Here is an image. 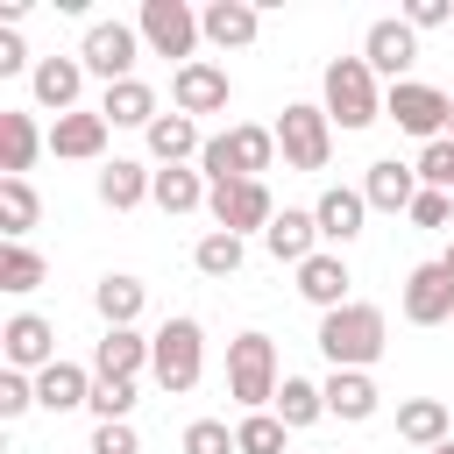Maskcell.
<instances>
[{
	"label": "cell",
	"mask_w": 454,
	"mask_h": 454,
	"mask_svg": "<svg viewBox=\"0 0 454 454\" xmlns=\"http://www.w3.org/2000/svg\"><path fill=\"white\" fill-rule=\"evenodd\" d=\"M383 348H390L383 305L348 298L340 312H319V355H326L333 369H369V362H383Z\"/></svg>",
	"instance_id": "6da1fadb"
},
{
	"label": "cell",
	"mask_w": 454,
	"mask_h": 454,
	"mask_svg": "<svg viewBox=\"0 0 454 454\" xmlns=\"http://www.w3.org/2000/svg\"><path fill=\"white\" fill-rule=\"evenodd\" d=\"M270 163H277V128H255V121H241L227 135H206V149H199L206 184H241V177H262Z\"/></svg>",
	"instance_id": "7a4b0ae2"
},
{
	"label": "cell",
	"mask_w": 454,
	"mask_h": 454,
	"mask_svg": "<svg viewBox=\"0 0 454 454\" xmlns=\"http://www.w3.org/2000/svg\"><path fill=\"white\" fill-rule=\"evenodd\" d=\"M149 376H156L170 397L199 390V376H206V326H199L192 312H177V319H163V326L149 333Z\"/></svg>",
	"instance_id": "3957f363"
},
{
	"label": "cell",
	"mask_w": 454,
	"mask_h": 454,
	"mask_svg": "<svg viewBox=\"0 0 454 454\" xmlns=\"http://www.w3.org/2000/svg\"><path fill=\"white\" fill-rule=\"evenodd\" d=\"M319 106H326V121L340 135H355V128L383 121V85H376V71L362 57H333L326 64V85H319Z\"/></svg>",
	"instance_id": "277c9868"
},
{
	"label": "cell",
	"mask_w": 454,
	"mask_h": 454,
	"mask_svg": "<svg viewBox=\"0 0 454 454\" xmlns=\"http://www.w3.org/2000/svg\"><path fill=\"white\" fill-rule=\"evenodd\" d=\"M277 340L270 333H234L227 340V397L241 411H270L277 404Z\"/></svg>",
	"instance_id": "5b68a950"
},
{
	"label": "cell",
	"mask_w": 454,
	"mask_h": 454,
	"mask_svg": "<svg viewBox=\"0 0 454 454\" xmlns=\"http://www.w3.org/2000/svg\"><path fill=\"white\" fill-rule=\"evenodd\" d=\"M277 149H284L291 170H326V156H333V121H326V106L291 99V106L277 114Z\"/></svg>",
	"instance_id": "8992f818"
},
{
	"label": "cell",
	"mask_w": 454,
	"mask_h": 454,
	"mask_svg": "<svg viewBox=\"0 0 454 454\" xmlns=\"http://www.w3.org/2000/svg\"><path fill=\"white\" fill-rule=\"evenodd\" d=\"M135 28H142V50L149 57H177V64H192V50L206 43L199 35V7H184V0H142Z\"/></svg>",
	"instance_id": "52a82bcc"
},
{
	"label": "cell",
	"mask_w": 454,
	"mask_h": 454,
	"mask_svg": "<svg viewBox=\"0 0 454 454\" xmlns=\"http://www.w3.org/2000/svg\"><path fill=\"white\" fill-rule=\"evenodd\" d=\"M447 106H454V92H440L426 78H404V85L383 92V121H397L419 142H447Z\"/></svg>",
	"instance_id": "ba28073f"
},
{
	"label": "cell",
	"mask_w": 454,
	"mask_h": 454,
	"mask_svg": "<svg viewBox=\"0 0 454 454\" xmlns=\"http://www.w3.org/2000/svg\"><path fill=\"white\" fill-rule=\"evenodd\" d=\"M135 57H142V28H128V21H92L85 43H78L85 78H106V85L135 78Z\"/></svg>",
	"instance_id": "9c48e42d"
},
{
	"label": "cell",
	"mask_w": 454,
	"mask_h": 454,
	"mask_svg": "<svg viewBox=\"0 0 454 454\" xmlns=\"http://www.w3.org/2000/svg\"><path fill=\"white\" fill-rule=\"evenodd\" d=\"M206 213H213V227H227V234H270L277 199H270V184H262V177H241V184H213Z\"/></svg>",
	"instance_id": "30bf717a"
},
{
	"label": "cell",
	"mask_w": 454,
	"mask_h": 454,
	"mask_svg": "<svg viewBox=\"0 0 454 454\" xmlns=\"http://www.w3.org/2000/svg\"><path fill=\"white\" fill-rule=\"evenodd\" d=\"M397 312H404L411 326L454 319V270H447V262H411L404 284H397Z\"/></svg>",
	"instance_id": "8fae6325"
},
{
	"label": "cell",
	"mask_w": 454,
	"mask_h": 454,
	"mask_svg": "<svg viewBox=\"0 0 454 454\" xmlns=\"http://www.w3.org/2000/svg\"><path fill=\"white\" fill-rule=\"evenodd\" d=\"M362 64H369L376 78L404 85V78H411V64H419V28H411L404 14H383V21H369V35H362Z\"/></svg>",
	"instance_id": "7c38bea8"
},
{
	"label": "cell",
	"mask_w": 454,
	"mask_h": 454,
	"mask_svg": "<svg viewBox=\"0 0 454 454\" xmlns=\"http://www.w3.org/2000/svg\"><path fill=\"white\" fill-rule=\"evenodd\" d=\"M227 99H234V78L220 71V64H206V57H192V64H177L170 71V106L177 114H227Z\"/></svg>",
	"instance_id": "4fadbf2b"
},
{
	"label": "cell",
	"mask_w": 454,
	"mask_h": 454,
	"mask_svg": "<svg viewBox=\"0 0 454 454\" xmlns=\"http://www.w3.org/2000/svg\"><path fill=\"white\" fill-rule=\"evenodd\" d=\"M0 355H7V369H21V376H43L50 362H64V355H57V326H50L43 312H14V319L0 326Z\"/></svg>",
	"instance_id": "5bb4252c"
},
{
	"label": "cell",
	"mask_w": 454,
	"mask_h": 454,
	"mask_svg": "<svg viewBox=\"0 0 454 454\" xmlns=\"http://www.w3.org/2000/svg\"><path fill=\"white\" fill-rule=\"evenodd\" d=\"M199 35L213 50H248L262 35V7L255 0H213V7H199Z\"/></svg>",
	"instance_id": "9a60e30c"
},
{
	"label": "cell",
	"mask_w": 454,
	"mask_h": 454,
	"mask_svg": "<svg viewBox=\"0 0 454 454\" xmlns=\"http://www.w3.org/2000/svg\"><path fill=\"white\" fill-rule=\"evenodd\" d=\"M28 92H35V106H50V114L64 121V114H78L85 64H78V57H35V71H28Z\"/></svg>",
	"instance_id": "2e32d148"
},
{
	"label": "cell",
	"mask_w": 454,
	"mask_h": 454,
	"mask_svg": "<svg viewBox=\"0 0 454 454\" xmlns=\"http://www.w3.org/2000/svg\"><path fill=\"white\" fill-rule=\"evenodd\" d=\"M426 184H419V170L411 163H397V156H376L369 170H362V199H369V213H411V199H419Z\"/></svg>",
	"instance_id": "e0dca14e"
},
{
	"label": "cell",
	"mask_w": 454,
	"mask_h": 454,
	"mask_svg": "<svg viewBox=\"0 0 454 454\" xmlns=\"http://www.w3.org/2000/svg\"><path fill=\"white\" fill-rule=\"evenodd\" d=\"M50 156H71V163H99V156H106V114H99V106H78V114L50 121Z\"/></svg>",
	"instance_id": "ac0fdd59"
},
{
	"label": "cell",
	"mask_w": 454,
	"mask_h": 454,
	"mask_svg": "<svg viewBox=\"0 0 454 454\" xmlns=\"http://www.w3.org/2000/svg\"><path fill=\"white\" fill-rule=\"evenodd\" d=\"M312 220H319V241L348 248V241L362 234V220H369V199H362V184H326V192H319V206H312Z\"/></svg>",
	"instance_id": "d6986e66"
},
{
	"label": "cell",
	"mask_w": 454,
	"mask_h": 454,
	"mask_svg": "<svg viewBox=\"0 0 454 454\" xmlns=\"http://www.w3.org/2000/svg\"><path fill=\"white\" fill-rule=\"evenodd\" d=\"M348 284H355V277H348V255H340V248H319L312 262H298V298L319 305V312H340V305H348Z\"/></svg>",
	"instance_id": "ffe728a7"
},
{
	"label": "cell",
	"mask_w": 454,
	"mask_h": 454,
	"mask_svg": "<svg viewBox=\"0 0 454 454\" xmlns=\"http://www.w3.org/2000/svg\"><path fill=\"white\" fill-rule=\"evenodd\" d=\"M142 369H149V340H142L135 326H106L99 348H92V376H99V383H135Z\"/></svg>",
	"instance_id": "44dd1931"
},
{
	"label": "cell",
	"mask_w": 454,
	"mask_h": 454,
	"mask_svg": "<svg viewBox=\"0 0 454 454\" xmlns=\"http://www.w3.org/2000/svg\"><path fill=\"white\" fill-rule=\"evenodd\" d=\"M319 390H326V419H340V426H362V419H376V404H383V390H376L369 369H333Z\"/></svg>",
	"instance_id": "7402d4cb"
},
{
	"label": "cell",
	"mask_w": 454,
	"mask_h": 454,
	"mask_svg": "<svg viewBox=\"0 0 454 454\" xmlns=\"http://www.w3.org/2000/svg\"><path fill=\"white\" fill-rule=\"evenodd\" d=\"M262 248H270L277 262H291V270H298V262H312V255H319V220H312L305 206H284V213L270 220Z\"/></svg>",
	"instance_id": "603a6c76"
},
{
	"label": "cell",
	"mask_w": 454,
	"mask_h": 454,
	"mask_svg": "<svg viewBox=\"0 0 454 454\" xmlns=\"http://www.w3.org/2000/svg\"><path fill=\"white\" fill-rule=\"evenodd\" d=\"M142 142H149V156H156L163 170H170V163H199V149H206V135H199L192 114H156Z\"/></svg>",
	"instance_id": "cb8c5ba5"
},
{
	"label": "cell",
	"mask_w": 454,
	"mask_h": 454,
	"mask_svg": "<svg viewBox=\"0 0 454 454\" xmlns=\"http://www.w3.org/2000/svg\"><path fill=\"white\" fill-rule=\"evenodd\" d=\"M149 192H156V170L135 163V156H114V163L99 170V206H106V213H135Z\"/></svg>",
	"instance_id": "d4e9b609"
},
{
	"label": "cell",
	"mask_w": 454,
	"mask_h": 454,
	"mask_svg": "<svg viewBox=\"0 0 454 454\" xmlns=\"http://www.w3.org/2000/svg\"><path fill=\"white\" fill-rule=\"evenodd\" d=\"M142 305H149V284H142V277H128V270H106V277L92 284V312H99L106 326H135V319H142Z\"/></svg>",
	"instance_id": "484cf974"
},
{
	"label": "cell",
	"mask_w": 454,
	"mask_h": 454,
	"mask_svg": "<svg viewBox=\"0 0 454 454\" xmlns=\"http://www.w3.org/2000/svg\"><path fill=\"white\" fill-rule=\"evenodd\" d=\"M99 114H106V128H142V135H149V121H156L163 106H156V85L121 78V85H106V92H99Z\"/></svg>",
	"instance_id": "4316f807"
},
{
	"label": "cell",
	"mask_w": 454,
	"mask_h": 454,
	"mask_svg": "<svg viewBox=\"0 0 454 454\" xmlns=\"http://www.w3.org/2000/svg\"><path fill=\"white\" fill-rule=\"evenodd\" d=\"M35 149H50V135L35 128V114H0V177H28Z\"/></svg>",
	"instance_id": "83f0119b"
},
{
	"label": "cell",
	"mask_w": 454,
	"mask_h": 454,
	"mask_svg": "<svg viewBox=\"0 0 454 454\" xmlns=\"http://www.w3.org/2000/svg\"><path fill=\"white\" fill-rule=\"evenodd\" d=\"M35 404H43V411H78V404H92V369L50 362V369L35 376Z\"/></svg>",
	"instance_id": "f1b7e54d"
},
{
	"label": "cell",
	"mask_w": 454,
	"mask_h": 454,
	"mask_svg": "<svg viewBox=\"0 0 454 454\" xmlns=\"http://www.w3.org/2000/svg\"><path fill=\"white\" fill-rule=\"evenodd\" d=\"M397 440H404V447H426V454L447 447V440H454V433H447V404H440V397H404V404H397Z\"/></svg>",
	"instance_id": "f546056e"
},
{
	"label": "cell",
	"mask_w": 454,
	"mask_h": 454,
	"mask_svg": "<svg viewBox=\"0 0 454 454\" xmlns=\"http://www.w3.org/2000/svg\"><path fill=\"white\" fill-rule=\"evenodd\" d=\"M291 433H305V426H319L326 419V390L312 383V376H284V390H277V404H270Z\"/></svg>",
	"instance_id": "4dcf8cb0"
},
{
	"label": "cell",
	"mask_w": 454,
	"mask_h": 454,
	"mask_svg": "<svg viewBox=\"0 0 454 454\" xmlns=\"http://www.w3.org/2000/svg\"><path fill=\"white\" fill-rule=\"evenodd\" d=\"M163 213H199L206 199H213V184L199 177V170H184V163H170V170H156V192H149Z\"/></svg>",
	"instance_id": "1f68e13d"
},
{
	"label": "cell",
	"mask_w": 454,
	"mask_h": 454,
	"mask_svg": "<svg viewBox=\"0 0 454 454\" xmlns=\"http://www.w3.org/2000/svg\"><path fill=\"white\" fill-rule=\"evenodd\" d=\"M43 220V199L28 177H0V234L7 241H28V227Z\"/></svg>",
	"instance_id": "d6a6232c"
},
{
	"label": "cell",
	"mask_w": 454,
	"mask_h": 454,
	"mask_svg": "<svg viewBox=\"0 0 454 454\" xmlns=\"http://www.w3.org/2000/svg\"><path fill=\"white\" fill-rule=\"evenodd\" d=\"M241 262H248V248H241V234H227V227H206L199 248H192V270H199V277H234Z\"/></svg>",
	"instance_id": "836d02e7"
},
{
	"label": "cell",
	"mask_w": 454,
	"mask_h": 454,
	"mask_svg": "<svg viewBox=\"0 0 454 454\" xmlns=\"http://www.w3.org/2000/svg\"><path fill=\"white\" fill-rule=\"evenodd\" d=\"M43 277H50V262H43V255H35L28 241H7V248H0V291L28 298V291H35Z\"/></svg>",
	"instance_id": "e575fe53"
},
{
	"label": "cell",
	"mask_w": 454,
	"mask_h": 454,
	"mask_svg": "<svg viewBox=\"0 0 454 454\" xmlns=\"http://www.w3.org/2000/svg\"><path fill=\"white\" fill-rule=\"evenodd\" d=\"M284 433H291V426H284L277 411H241L234 447H241V454H291V447H284Z\"/></svg>",
	"instance_id": "d590c367"
},
{
	"label": "cell",
	"mask_w": 454,
	"mask_h": 454,
	"mask_svg": "<svg viewBox=\"0 0 454 454\" xmlns=\"http://www.w3.org/2000/svg\"><path fill=\"white\" fill-rule=\"evenodd\" d=\"M177 447H184V454H241V447H234V426H227V419H192Z\"/></svg>",
	"instance_id": "8d00e7d4"
},
{
	"label": "cell",
	"mask_w": 454,
	"mask_h": 454,
	"mask_svg": "<svg viewBox=\"0 0 454 454\" xmlns=\"http://www.w3.org/2000/svg\"><path fill=\"white\" fill-rule=\"evenodd\" d=\"M21 411H35V376H21V369H0V419L14 426Z\"/></svg>",
	"instance_id": "74e56055"
},
{
	"label": "cell",
	"mask_w": 454,
	"mask_h": 454,
	"mask_svg": "<svg viewBox=\"0 0 454 454\" xmlns=\"http://www.w3.org/2000/svg\"><path fill=\"white\" fill-rule=\"evenodd\" d=\"M85 411H92L99 426H106V419H128V411H135V383H99V376H92V404H85Z\"/></svg>",
	"instance_id": "f35d334b"
},
{
	"label": "cell",
	"mask_w": 454,
	"mask_h": 454,
	"mask_svg": "<svg viewBox=\"0 0 454 454\" xmlns=\"http://www.w3.org/2000/svg\"><path fill=\"white\" fill-rule=\"evenodd\" d=\"M92 454H142V440L128 419H106V426H92Z\"/></svg>",
	"instance_id": "ab89813d"
},
{
	"label": "cell",
	"mask_w": 454,
	"mask_h": 454,
	"mask_svg": "<svg viewBox=\"0 0 454 454\" xmlns=\"http://www.w3.org/2000/svg\"><path fill=\"white\" fill-rule=\"evenodd\" d=\"M454 220V192H419L411 199V227H447Z\"/></svg>",
	"instance_id": "60d3db41"
},
{
	"label": "cell",
	"mask_w": 454,
	"mask_h": 454,
	"mask_svg": "<svg viewBox=\"0 0 454 454\" xmlns=\"http://www.w3.org/2000/svg\"><path fill=\"white\" fill-rule=\"evenodd\" d=\"M404 21L411 28H447L454 21V0H404Z\"/></svg>",
	"instance_id": "b9f144b4"
},
{
	"label": "cell",
	"mask_w": 454,
	"mask_h": 454,
	"mask_svg": "<svg viewBox=\"0 0 454 454\" xmlns=\"http://www.w3.org/2000/svg\"><path fill=\"white\" fill-rule=\"evenodd\" d=\"M14 71H35V64H28V50H21V35L7 28V35H0V78H14Z\"/></svg>",
	"instance_id": "7bdbcfd3"
},
{
	"label": "cell",
	"mask_w": 454,
	"mask_h": 454,
	"mask_svg": "<svg viewBox=\"0 0 454 454\" xmlns=\"http://www.w3.org/2000/svg\"><path fill=\"white\" fill-rule=\"evenodd\" d=\"M447 142H454V106H447Z\"/></svg>",
	"instance_id": "ee69618b"
},
{
	"label": "cell",
	"mask_w": 454,
	"mask_h": 454,
	"mask_svg": "<svg viewBox=\"0 0 454 454\" xmlns=\"http://www.w3.org/2000/svg\"><path fill=\"white\" fill-rule=\"evenodd\" d=\"M440 262H447V270H454V241H447V255H440Z\"/></svg>",
	"instance_id": "f6af8a7d"
},
{
	"label": "cell",
	"mask_w": 454,
	"mask_h": 454,
	"mask_svg": "<svg viewBox=\"0 0 454 454\" xmlns=\"http://www.w3.org/2000/svg\"><path fill=\"white\" fill-rule=\"evenodd\" d=\"M433 454H454V440H447V447H433Z\"/></svg>",
	"instance_id": "bcb514c9"
}]
</instances>
